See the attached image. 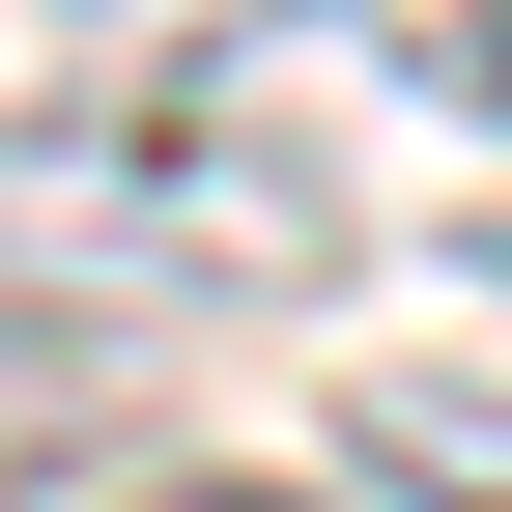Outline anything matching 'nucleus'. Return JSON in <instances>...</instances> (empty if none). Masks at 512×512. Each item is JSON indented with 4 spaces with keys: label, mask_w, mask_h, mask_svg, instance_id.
Instances as JSON below:
<instances>
[{
    "label": "nucleus",
    "mask_w": 512,
    "mask_h": 512,
    "mask_svg": "<svg viewBox=\"0 0 512 512\" xmlns=\"http://www.w3.org/2000/svg\"><path fill=\"white\" fill-rule=\"evenodd\" d=\"M427 86H456L484 143H512V0H427Z\"/></svg>",
    "instance_id": "nucleus-4"
},
{
    "label": "nucleus",
    "mask_w": 512,
    "mask_h": 512,
    "mask_svg": "<svg viewBox=\"0 0 512 512\" xmlns=\"http://www.w3.org/2000/svg\"><path fill=\"white\" fill-rule=\"evenodd\" d=\"M114 512H342V484H285V456H171V484H114Z\"/></svg>",
    "instance_id": "nucleus-5"
},
{
    "label": "nucleus",
    "mask_w": 512,
    "mask_h": 512,
    "mask_svg": "<svg viewBox=\"0 0 512 512\" xmlns=\"http://www.w3.org/2000/svg\"><path fill=\"white\" fill-rule=\"evenodd\" d=\"M370 57V0H57V114H256Z\"/></svg>",
    "instance_id": "nucleus-2"
},
{
    "label": "nucleus",
    "mask_w": 512,
    "mask_h": 512,
    "mask_svg": "<svg viewBox=\"0 0 512 512\" xmlns=\"http://www.w3.org/2000/svg\"><path fill=\"white\" fill-rule=\"evenodd\" d=\"M456 256H484V285H512V200H484V228H456Z\"/></svg>",
    "instance_id": "nucleus-6"
},
{
    "label": "nucleus",
    "mask_w": 512,
    "mask_h": 512,
    "mask_svg": "<svg viewBox=\"0 0 512 512\" xmlns=\"http://www.w3.org/2000/svg\"><path fill=\"white\" fill-rule=\"evenodd\" d=\"M342 484L370 512H512V370H342Z\"/></svg>",
    "instance_id": "nucleus-3"
},
{
    "label": "nucleus",
    "mask_w": 512,
    "mask_h": 512,
    "mask_svg": "<svg viewBox=\"0 0 512 512\" xmlns=\"http://www.w3.org/2000/svg\"><path fill=\"white\" fill-rule=\"evenodd\" d=\"M370 200L285 114H29L0 143V342H143V313H313Z\"/></svg>",
    "instance_id": "nucleus-1"
}]
</instances>
